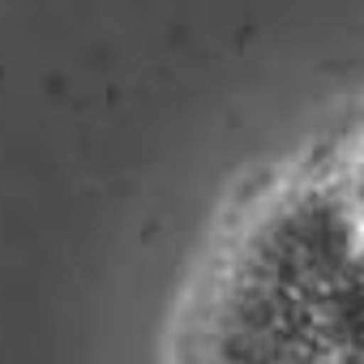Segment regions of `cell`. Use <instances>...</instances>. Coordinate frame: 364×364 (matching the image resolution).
<instances>
[{
    "label": "cell",
    "instance_id": "obj_2",
    "mask_svg": "<svg viewBox=\"0 0 364 364\" xmlns=\"http://www.w3.org/2000/svg\"><path fill=\"white\" fill-rule=\"evenodd\" d=\"M330 167H334V180H338V189L347 198V206L355 210V219L364 223V116H355L334 141L321 146Z\"/></svg>",
    "mask_w": 364,
    "mask_h": 364
},
{
    "label": "cell",
    "instance_id": "obj_1",
    "mask_svg": "<svg viewBox=\"0 0 364 364\" xmlns=\"http://www.w3.org/2000/svg\"><path fill=\"white\" fill-rule=\"evenodd\" d=\"M360 223L326 150L232 202L171 326V364H334L338 287Z\"/></svg>",
    "mask_w": 364,
    "mask_h": 364
}]
</instances>
